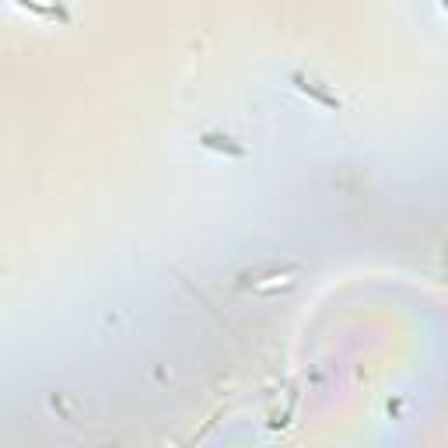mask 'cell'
Listing matches in <instances>:
<instances>
[{
	"instance_id": "6da1fadb",
	"label": "cell",
	"mask_w": 448,
	"mask_h": 448,
	"mask_svg": "<svg viewBox=\"0 0 448 448\" xmlns=\"http://www.w3.org/2000/svg\"><path fill=\"white\" fill-rule=\"evenodd\" d=\"M291 81H295V84H298V88H301V91H305V95H312V98H315V102H322V105H326V109H340V102H336V98H333V95H326V91H322V88H319V84H315V81H308V77H301V74H295V77H291Z\"/></svg>"
},
{
	"instance_id": "7a4b0ae2",
	"label": "cell",
	"mask_w": 448,
	"mask_h": 448,
	"mask_svg": "<svg viewBox=\"0 0 448 448\" xmlns=\"http://www.w3.org/2000/svg\"><path fill=\"white\" fill-rule=\"evenodd\" d=\"M200 144H203V147H214V151L239 154V158L245 154V147H242V144H232V137H221V133H203V137H200Z\"/></svg>"
},
{
	"instance_id": "3957f363",
	"label": "cell",
	"mask_w": 448,
	"mask_h": 448,
	"mask_svg": "<svg viewBox=\"0 0 448 448\" xmlns=\"http://www.w3.org/2000/svg\"><path fill=\"white\" fill-rule=\"evenodd\" d=\"M18 4L32 8V11L42 15V18H60V21H67V15L60 11V4H42V0H18Z\"/></svg>"
},
{
	"instance_id": "277c9868",
	"label": "cell",
	"mask_w": 448,
	"mask_h": 448,
	"mask_svg": "<svg viewBox=\"0 0 448 448\" xmlns=\"http://www.w3.org/2000/svg\"><path fill=\"white\" fill-rule=\"evenodd\" d=\"M441 8H445V11H448V0H441Z\"/></svg>"
}]
</instances>
